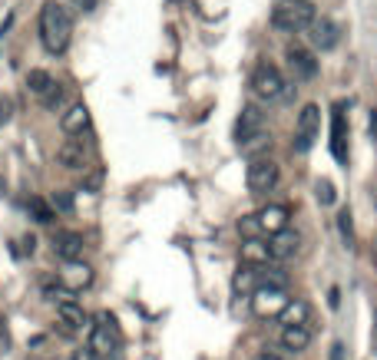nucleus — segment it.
<instances>
[{
    "label": "nucleus",
    "mask_w": 377,
    "mask_h": 360,
    "mask_svg": "<svg viewBox=\"0 0 377 360\" xmlns=\"http://www.w3.org/2000/svg\"><path fill=\"white\" fill-rule=\"evenodd\" d=\"M20 245H24V248H20L24 255H34V251H37V238H34V235H27L24 241H20Z\"/></svg>",
    "instance_id": "35"
},
{
    "label": "nucleus",
    "mask_w": 377,
    "mask_h": 360,
    "mask_svg": "<svg viewBox=\"0 0 377 360\" xmlns=\"http://www.w3.org/2000/svg\"><path fill=\"white\" fill-rule=\"evenodd\" d=\"M338 304H341V291L338 287H331V308H338Z\"/></svg>",
    "instance_id": "39"
},
{
    "label": "nucleus",
    "mask_w": 377,
    "mask_h": 360,
    "mask_svg": "<svg viewBox=\"0 0 377 360\" xmlns=\"http://www.w3.org/2000/svg\"><path fill=\"white\" fill-rule=\"evenodd\" d=\"M30 360H37V357H30Z\"/></svg>",
    "instance_id": "46"
},
{
    "label": "nucleus",
    "mask_w": 377,
    "mask_h": 360,
    "mask_svg": "<svg viewBox=\"0 0 377 360\" xmlns=\"http://www.w3.org/2000/svg\"><path fill=\"white\" fill-rule=\"evenodd\" d=\"M371 264L377 268V241H374V248H371Z\"/></svg>",
    "instance_id": "42"
},
{
    "label": "nucleus",
    "mask_w": 377,
    "mask_h": 360,
    "mask_svg": "<svg viewBox=\"0 0 377 360\" xmlns=\"http://www.w3.org/2000/svg\"><path fill=\"white\" fill-rule=\"evenodd\" d=\"M251 89H255V96H262V100H281V96H285V80L278 73V66L262 63V66L251 73Z\"/></svg>",
    "instance_id": "5"
},
{
    "label": "nucleus",
    "mask_w": 377,
    "mask_h": 360,
    "mask_svg": "<svg viewBox=\"0 0 377 360\" xmlns=\"http://www.w3.org/2000/svg\"><path fill=\"white\" fill-rule=\"evenodd\" d=\"M232 291H235V298H249L258 291V268H251V264H239V271L232 274Z\"/></svg>",
    "instance_id": "15"
},
{
    "label": "nucleus",
    "mask_w": 377,
    "mask_h": 360,
    "mask_svg": "<svg viewBox=\"0 0 377 360\" xmlns=\"http://www.w3.org/2000/svg\"><path fill=\"white\" fill-rule=\"evenodd\" d=\"M288 209L285 205H265L262 211H258V222H262V232H268V235H278V232H285L288 228Z\"/></svg>",
    "instance_id": "16"
},
{
    "label": "nucleus",
    "mask_w": 377,
    "mask_h": 360,
    "mask_svg": "<svg viewBox=\"0 0 377 360\" xmlns=\"http://www.w3.org/2000/svg\"><path fill=\"white\" fill-rule=\"evenodd\" d=\"M288 70L295 80H314L318 76V60H314V53L302 50V47H288Z\"/></svg>",
    "instance_id": "9"
},
{
    "label": "nucleus",
    "mask_w": 377,
    "mask_h": 360,
    "mask_svg": "<svg viewBox=\"0 0 377 360\" xmlns=\"http://www.w3.org/2000/svg\"><path fill=\"white\" fill-rule=\"evenodd\" d=\"M318 129H321V110L308 103L302 112H298V119H295V152H308L314 146V139H318Z\"/></svg>",
    "instance_id": "4"
},
{
    "label": "nucleus",
    "mask_w": 377,
    "mask_h": 360,
    "mask_svg": "<svg viewBox=\"0 0 377 360\" xmlns=\"http://www.w3.org/2000/svg\"><path fill=\"white\" fill-rule=\"evenodd\" d=\"M50 87H53V76L47 73V70H30V73H27V89H30L34 96H43Z\"/></svg>",
    "instance_id": "25"
},
{
    "label": "nucleus",
    "mask_w": 377,
    "mask_h": 360,
    "mask_svg": "<svg viewBox=\"0 0 377 360\" xmlns=\"http://www.w3.org/2000/svg\"><path fill=\"white\" fill-rule=\"evenodd\" d=\"M308 40H311L314 50H334L341 43V27L334 24V20H327V17H314V24L308 27Z\"/></svg>",
    "instance_id": "8"
},
{
    "label": "nucleus",
    "mask_w": 377,
    "mask_h": 360,
    "mask_svg": "<svg viewBox=\"0 0 377 360\" xmlns=\"http://www.w3.org/2000/svg\"><path fill=\"white\" fill-rule=\"evenodd\" d=\"M272 142H275V139H272V133H251V136H245L239 142V149H242V156H245V159H268V152H272Z\"/></svg>",
    "instance_id": "13"
},
{
    "label": "nucleus",
    "mask_w": 377,
    "mask_h": 360,
    "mask_svg": "<svg viewBox=\"0 0 377 360\" xmlns=\"http://www.w3.org/2000/svg\"><path fill=\"white\" fill-rule=\"evenodd\" d=\"M60 126H63V133H66V136H80V133L89 126V110L83 106V103H73L70 110L63 112Z\"/></svg>",
    "instance_id": "18"
},
{
    "label": "nucleus",
    "mask_w": 377,
    "mask_h": 360,
    "mask_svg": "<svg viewBox=\"0 0 377 360\" xmlns=\"http://www.w3.org/2000/svg\"><path fill=\"white\" fill-rule=\"evenodd\" d=\"M63 285L70 287V291H80V287H87V285H93V268L89 264H80V261H73L66 271H63V278H60Z\"/></svg>",
    "instance_id": "21"
},
{
    "label": "nucleus",
    "mask_w": 377,
    "mask_h": 360,
    "mask_svg": "<svg viewBox=\"0 0 377 360\" xmlns=\"http://www.w3.org/2000/svg\"><path fill=\"white\" fill-rule=\"evenodd\" d=\"M374 205H377V195H374Z\"/></svg>",
    "instance_id": "45"
},
{
    "label": "nucleus",
    "mask_w": 377,
    "mask_h": 360,
    "mask_svg": "<svg viewBox=\"0 0 377 360\" xmlns=\"http://www.w3.org/2000/svg\"><path fill=\"white\" fill-rule=\"evenodd\" d=\"M73 360H96V354L89 347H80V350H73Z\"/></svg>",
    "instance_id": "37"
},
{
    "label": "nucleus",
    "mask_w": 377,
    "mask_h": 360,
    "mask_svg": "<svg viewBox=\"0 0 377 360\" xmlns=\"http://www.w3.org/2000/svg\"><path fill=\"white\" fill-rule=\"evenodd\" d=\"M281 350H288V354H302L308 350L311 344V327H281Z\"/></svg>",
    "instance_id": "17"
},
{
    "label": "nucleus",
    "mask_w": 377,
    "mask_h": 360,
    "mask_svg": "<svg viewBox=\"0 0 377 360\" xmlns=\"http://www.w3.org/2000/svg\"><path fill=\"white\" fill-rule=\"evenodd\" d=\"M10 116H13V100L10 96H0V126L7 123Z\"/></svg>",
    "instance_id": "32"
},
{
    "label": "nucleus",
    "mask_w": 377,
    "mask_h": 360,
    "mask_svg": "<svg viewBox=\"0 0 377 360\" xmlns=\"http://www.w3.org/2000/svg\"><path fill=\"white\" fill-rule=\"evenodd\" d=\"M314 24V3H295V0H278L272 10V27L281 33H302Z\"/></svg>",
    "instance_id": "2"
},
{
    "label": "nucleus",
    "mask_w": 377,
    "mask_h": 360,
    "mask_svg": "<svg viewBox=\"0 0 377 360\" xmlns=\"http://www.w3.org/2000/svg\"><path fill=\"white\" fill-rule=\"evenodd\" d=\"M371 136L377 139V110H371Z\"/></svg>",
    "instance_id": "40"
},
{
    "label": "nucleus",
    "mask_w": 377,
    "mask_h": 360,
    "mask_svg": "<svg viewBox=\"0 0 377 360\" xmlns=\"http://www.w3.org/2000/svg\"><path fill=\"white\" fill-rule=\"evenodd\" d=\"M262 126H265V112L255 106V103H249L245 110H242L239 116V126H235V133H239V142L245 136H251V133H262Z\"/></svg>",
    "instance_id": "19"
},
{
    "label": "nucleus",
    "mask_w": 377,
    "mask_h": 360,
    "mask_svg": "<svg viewBox=\"0 0 377 360\" xmlns=\"http://www.w3.org/2000/svg\"><path fill=\"white\" fill-rule=\"evenodd\" d=\"M83 248H87V245H83V238L76 235V232H57V235H53V251H57L66 264H73V261L83 258Z\"/></svg>",
    "instance_id": "11"
},
{
    "label": "nucleus",
    "mask_w": 377,
    "mask_h": 360,
    "mask_svg": "<svg viewBox=\"0 0 377 360\" xmlns=\"http://www.w3.org/2000/svg\"><path fill=\"white\" fill-rule=\"evenodd\" d=\"M258 287H278V291H285L288 287V274L281 271L278 264H265V268H258Z\"/></svg>",
    "instance_id": "24"
},
{
    "label": "nucleus",
    "mask_w": 377,
    "mask_h": 360,
    "mask_svg": "<svg viewBox=\"0 0 377 360\" xmlns=\"http://www.w3.org/2000/svg\"><path fill=\"white\" fill-rule=\"evenodd\" d=\"M278 165L272 159H255L249 165V172H245V182H249V192L251 195H265V192H272L278 186Z\"/></svg>",
    "instance_id": "6"
},
{
    "label": "nucleus",
    "mask_w": 377,
    "mask_h": 360,
    "mask_svg": "<svg viewBox=\"0 0 377 360\" xmlns=\"http://www.w3.org/2000/svg\"><path fill=\"white\" fill-rule=\"evenodd\" d=\"M40 100H43V106H47L50 112H57L63 103H66V87H63V83H53V87L47 89V93H43Z\"/></svg>",
    "instance_id": "28"
},
{
    "label": "nucleus",
    "mask_w": 377,
    "mask_h": 360,
    "mask_svg": "<svg viewBox=\"0 0 377 360\" xmlns=\"http://www.w3.org/2000/svg\"><path fill=\"white\" fill-rule=\"evenodd\" d=\"M272 261V248L265 245L262 238L258 241H245L242 245V264H251V268H265Z\"/></svg>",
    "instance_id": "22"
},
{
    "label": "nucleus",
    "mask_w": 377,
    "mask_h": 360,
    "mask_svg": "<svg viewBox=\"0 0 377 360\" xmlns=\"http://www.w3.org/2000/svg\"><path fill=\"white\" fill-rule=\"evenodd\" d=\"M27 211H30V215H34V222H40V225H50L53 215H57V211L50 209V202H43V199H30V202H27Z\"/></svg>",
    "instance_id": "27"
},
{
    "label": "nucleus",
    "mask_w": 377,
    "mask_h": 360,
    "mask_svg": "<svg viewBox=\"0 0 377 360\" xmlns=\"http://www.w3.org/2000/svg\"><path fill=\"white\" fill-rule=\"evenodd\" d=\"M70 3H73L76 10H83V13H89V10H96V3H100V0H70Z\"/></svg>",
    "instance_id": "33"
},
{
    "label": "nucleus",
    "mask_w": 377,
    "mask_h": 360,
    "mask_svg": "<svg viewBox=\"0 0 377 360\" xmlns=\"http://www.w3.org/2000/svg\"><path fill=\"white\" fill-rule=\"evenodd\" d=\"M338 228H341V238L348 241V248H354V222H351V211L348 209L338 215Z\"/></svg>",
    "instance_id": "30"
},
{
    "label": "nucleus",
    "mask_w": 377,
    "mask_h": 360,
    "mask_svg": "<svg viewBox=\"0 0 377 360\" xmlns=\"http://www.w3.org/2000/svg\"><path fill=\"white\" fill-rule=\"evenodd\" d=\"M50 209L53 211H73V195H70V192H53Z\"/></svg>",
    "instance_id": "31"
},
{
    "label": "nucleus",
    "mask_w": 377,
    "mask_h": 360,
    "mask_svg": "<svg viewBox=\"0 0 377 360\" xmlns=\"http://www.w3.org/2000/svg\"><path fill=\"white\" fill-rule=\"evenodd\" d=\"M239 235L245 238V241H258V238L265 235L258 215H242V218H239Z\"/></svg>",
    "instance_id": "26"
},
{
    "label": "nucleus",
    "mask_w": 377,
    "mask_h": 360,
    "mask_svg": "<svg viewBox=\"0 0 377 360\" xmlns=\"http://www.w3.org/2000/svg\"><path fill=\"white\" fill-rule=\"evenodd\" d=\"M57 314H60V324H66V334L80 331V327H83V324L89 321L87 310L80 308L76 301H63V304H57Z\"/></svg>",
    "instance_id": "20"
},
{
    "label": "nucleus",
    "mask_w": 377,
    "mask_h": 360,
    "mask_svg": "<svg viewBox=\"0 0 377 360\" xmlns=\"http://www.w3.org/2000/svg\"><path fill=\"white\" fill-rule=\"evenodd\" d=\"M96 321L100 324H93V331H89V350H93L96 357H110V354H116L119 344H123L119 327H116V321L110 314H100Z\"/></svg>",
    "instance_id": "3"
},
{
    "label": "nucleus",
    "mask_w": 377,
    "mask_h": 360,
    "mask_svg": "<svg viewBox=\"0 0 377 360\" xmlns=\"http://www.w3.org/2000/svg\"><path fill=\"white\" fill-rule=\"evenodd\" d=\"M288 301L291 298L285 291H278V287H258V291L251 294V314H255V317H278Z\"/></svg>",
    "instance_id": "7"
},
{
    "label": "nucleus",
    "mask_w": 377,
    "mask_h": 360,
    "mask_svg": "<svg viewBox=\"0 0 377 360\" xmlns=\"http://www.w3.org/2000/svg\"><path fill=\"white\" fill-rule=\"evenodd\" d=\"M100 182H103V172H93L87 179V188H89V192H96V188H100Z\"/></svg>",
    "instance_id": "38"
},
{
    "label": "nucleus",
    "mask_w": 377,
    "mask_h": 360,
    "mask_svg": "<svg viewBox=\"0 0 377 360\" xmlns=\"http://www.w3.org/2000/svg\"><path fill=\"white\" fill-rule=\"evenodd\" d=\"M295 3H311V0H295Z\"/></svg>",
    "instance_id": "43"
},
{
    "label": "nucleus",
    "mask_w": 377,
    "mask_h": 360,
    "mask_svg": "<svg viewBox=\"0 0 377 360\" xmlns=\"http://www.w3.org/2000/svg\"><path fill=\"white\" fill-rule=\"evenodd\" d=\"M57 162H60L66 172L83 169V162H87V142L83 139H66L60 149H57Z\"/></svg>",
    "instance_id": "12"
},
{
    "label": "nucleus",
    "mask_w": 377,
    "mask_h": 360,
    "mask_svg": "<svg viewBox=\"0 0 377 360\" xmlns=\"http://www.w3.org/2000/svg\"><path fill=\"white\" fill-rule=\"evenodd\" d=\"M251 360H278L275 354H268V350H265V354H258V357H251Z\"/></svg>",
    "instance_id": "41"
},
{
    "label": "nucleus",
    "mask_w": 377,
    "mask_h": 360,
    "mask_svg": "<svg viewBox=\"0 0 377 360\" xmlns=\"http://www.w3.org/2000/svg\"><path fill=\"white\" fill-rule=\"evenodd\" d=\"M70 37H73V17L66 7L60 3H43L40 7V40H43V47L47 53H63L70 47Z\"/></svg>",
    "instance_id": "1"
},
{
    "label": "nucleus",
    "mask_w": 377,
    "mask_h": 360,
    "mask_svg": "<svg viewBox=\"0 0 377 360\" xmlns=\"http://www.w3.org/2000/svg\"><path fill=\"white\" fill-rule=\"evenodd\" d=\"M314 199L327 209V205H334V202H338V192H334V186H331L327 179H318V182H314Z\"/></svg>",
    "instance_id": "29"
},
{
    "label": "nucleus",
    "mask_w": 377,
    "mask_h": 360,
    "mask_svg": "<svg viewBox=\"0 0 377 360\" xmlns=\"http://www.w3.org/2000/svg\"><path fill=\"white\" fill-rule=\"evenodd\" d=\"M7 344H10V337H7V321L0 317V350H7Z\"/></svg>",
    "instance_id": "36"
},
{
    "label": "nucleus",
    "mask_w": 377,
    "mask_h": 360,
    "mask_svg": "<svg viewBox=\"0 0 377 360\" xmlns=\"http://www.w3.org/2000/svg\"><path fill=\"white\" fill-rule=\"evenodd\" d=\"M374 321H377V310H374Z\"/></svg>",
    "instance_id": "44"
},
{
    "label": "nucleus",
    "mask_w": 377,
    "mask_h": 360,
    "mask_svg": "<svg viewBox=\"0 0 377 360\" xmlns=\"http://www.w3.org/2000/svg\"><path fill=\"white\" fill-rule=\"evenodd\" d=\"M268 248H272V258H275V261H288V258H295V255L302 251V235H298V232H291V228H285V232L272 235Z\"/></svg>",
    "instance_id": "10"
},
{
    "label": "nucleus",
    "mask_w": 377,
    "mask_h": 360,
    "mask_svg": "<svg viewBox=\"0 0 377 360\" xmlns=\"http://www.w3.org/2000/svg\"><path fill=\"white\" fill-rule=\"evenodd\" d=\"M331 152L338 162H344V106L341 103L331 112Z\"/></svg>",
    "instance_id": "23"
},
{
    "label": "nucleus",
    "mask_w": 377,
    "mask_h": 360,
    "mask_svg": "<svg viewBox=\"0 0 377 360\" xmlns=\"http://www.w3.org/2000/svg\"><path fill=\"white\" fill-rule=\"evenodd\" d=\"M327 360H344V344H341V340H334V344H331V354H327Z\"/></svg>",
    "instance_id": "34"
},
{
    "label": "nucleus",
    "mask_w": 377,
    "mask_h": 360,
    "mask_svg": "<svg viewBox=\"0 0 377 360\" xmlns=\"http://www.w3.org/2000/svg\"><path fill=\"white\" fill-rule=\"evenodd\" d=\"M308 317H311V304L304 298H291L278 314V321L285 327H308Z\"/></svg>",
    "instance_id": "14"
}]
</instances>
